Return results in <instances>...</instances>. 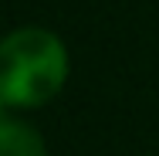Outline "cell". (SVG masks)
<instances>
[{
    "mask_svg": "<svg viewBox=\"0 0 159 156\" xmlns=\"http://www.w3.org/2000/svg\"><path fill=\"white\" fill-rule=\"evenodd\" d=\"M68 54L54 34L20 27L0 44V102L41 105L64 85Z\"/></svg>",
    "mask_w": 159,
    "mask_h": 156,
    "instance_id": "obj_1",
    "label": "cell"
},
{
    "mask_svg": "<svg viewBox=\"0 0 159 156\" xmlns=\"http://www.w3.org/2000/svg\"><path fill=\"white\" fill-rule=\"evenodd\" d=\"M0 156H44V143L31 125L0 119Z\"/></svg>",
    "mask_w": 159,
    "mask_h": 156,
    "instance_id": "obj_2",
    "label": "cell"
}]
</instances>
